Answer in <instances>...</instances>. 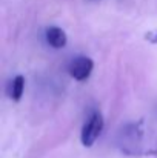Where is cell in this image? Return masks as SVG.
Returning a JSON list of instances; mask_svg holds the SVG:
<instances>
[{
	"mask_svg": "<svg viewBox=\"0 0 157 158\" xmlns=\"http://www.w3.org/2000/svg\"><path fill=\"white\" fill-rule=\"evenodd\" d=\"M103 126H105V120L102 112L94 110L89 115V118L86 120V123L83 124V127H82V134H80L82 144L85 148H91L97 141V138L100 137V134L103 131Z\"/></svg>",
	"mask_w": 157,
	"mask_h": 158,
	"instance_id": "6da1fadb",
	"label": "cell"
},
{
	"mask_svg": "<svg viewBox=\"0 0 157 158\" xmlns=\"http://www.w3.org/2000/svg\"><path fill=\"white\" fill-rule=\"evenodd\" d=\"M93 69H94V61L89 57H85V55L76 57L68 68L69 75L77 81H85L86 78H89Z\"/></svg>",
	"mask_w": 157,
	"mask_h": 158,
	"instance_id": "7a4b0ae2",
	"label": "cell"
},
{
	"mask_svg": "<svg viewBox=\"0 0 157 158\" xmlns=\"http://www.w3.org/2000/svg\"><path fill=\"white\" fill-rule=\"evenodd\" d=\"M145 39L150 42V43H157V32H148L146 35H145Z\"/></svg>",
	"mask_w": 157,
	"mask_h": 158,
	"instance_id": "5b68a950",
	"label": "cell"
},
{
	"mask_svg": "<svg viewBox=\"0 0 157 158\" xmlns=\"http://www.w3.org/2000/svg\"><path fill=\"white\" fill-rule=\"evenodd\" d=\"M25 91V77L23 75H15L14 80L11 81V98L14 102H20L22 95Z\"/></svg>",
	"mask_w": 157,
	"mask_h": 158,
	"instance_id": "277c9868",
	"label": "cell"
},
{
	"mask_svg": "<svg viewBox=\"0 0 157 158\" xmlns=\"http://www.w3.org/2000/svg\"><path fill=\"white\" fill-rule=\"evenodd\" d=\"M46 42L54 49H62L68 43L66 32L62 28H59V26H50L46 29Z\"/></svg>",
	"mask_w": 157,
	"mask_h": 158,
	"instance_id": "3957f363",
	"label": "cell"
}]
</instances>
